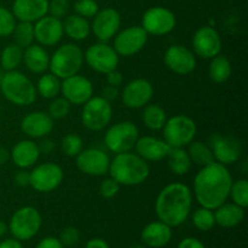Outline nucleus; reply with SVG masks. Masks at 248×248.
I'll list each match as a JSON object with an SVG mask.
<instances>
[{
    "label": "nucleus",
    "instance_id": "nucleus-1",
    "mask_svg": "<svg viewBox=\"0 0 248 248\" xmlns=\"http://www.w3.org/2000/svg\"><path fill=\"white\" fill-rule=\"evenodd\" d=\"M232 177L227 166L211 162L201 167L193 182V196L201 207L216 210L229 199Z\"/></svg>",
    "mask_w": 248,
    "mask_h": 248
},
{
    "label": "nucleus",
    "instance_id": "nucleus-2",
    "mask_svg": "<svg viewBox=\"0 0 248 248\" xmlns=\"http://www.w3.org/2000/svg\"><path fill=\"white\" fill-rule=\"evenodd\" d=\"M193 206V191L186 184L173 182L160 190L155 200L157 219L171 228L186 223Z\"/></svg>",
    "mask_w": 248,
    "mask_h": 248
},
{
    "label": "nucleus",
    "instance_id": "nucleus-3",
    "mask_svg": "<svg viewBox=\"0 0 248 248\" xmlns=\"http://www.w3.org/2000/svg\"><path fill=\"white\" fill-rule=\"evenodd\" d=\"M108 174L120 186H136L149 178L150 166L136 153H120L110 160Z\"/></svg>",
    "mask_w": 248,
    "mask_h": 248
},
{
    "label": "nucleus",
    "instance_id": "nucleus-4",
    "mask_svg": "<svg viewBox=\"0 0 248 248\" xmlns=\"http://www.w3.org/2000/svg\"><path fill=\"white\" fill-rule=\"evenodd\" d=\"M0 92L10 103L17 107H28L36 101L35 85L18 70L5 72L0 80Z\"/></svg>",
    "mask_w": 248,
    "mask_h": 248
},
{
    "label": "nucleus",
    "instance_id": "nucleus-5",
    "mask_svg": "<svg viewBox=\"0 0 248 248\" xmlns=\"http://www.w3.org/2000/svg\"><path fill=\"white\" fill-rule=\"evenodd\" d=\"M82 65H84V51L77 44L68 43L58 46L55 52L50 56L48 70L58 79L63 80L79 74Z\"/></svg>",
    "mask_w": 248,
    "mask_h": 248
},
{
    "label": "nucleus",
    "instance_id": "nucleus-6",
    "mask_svg": "<svg viewBox=\"0 0 248 248\" xmlns=\"http://www.w3.org/2000/svg\"><path fill=\"white\" fill-rule=\"evenodd\" d=\"M198 126L188 115L177 114L167 119L162 127L164 140L171 148H184L195 140Z\"/></svg>",
    "mask_w": 248,
    "mask_h": 248
},
{
    "label": "nucleus",
    "instance_id": "nucleus-7",
    "mask_svg": "<svg viewBox=\"0 0 248 248\" xmlns=\"http://www.w3.org/2000/svg\"><path fill=\"white\" fill-rule=\"evenodd\" d=\"M43 223L40 212L33 206H23L15 211L7 228L12 237L19 241H28L39 232Z\"/></svg>",
    "mask_w": 248,
    "mask_h": 248
},
{
    "label": "nucleus",
    "instance_id": "nucleus-8",
    "mask_svg": "<svg viewBox=\"0 0 248 248\" xmlns=\"http://www.w3.org/2000/svg\"><path fill=\"white\" fill-rule=\"evenodd\" d=\"M140 138V130L132 121H120L109 126L104 133V144L113 154L131 152Z\"/></svg>",
    "mask_w": 248,
    "mask_h": 248
},
{
    "label": "nucleus",
    "instance_id": "nucleus-9",
    "mask_svg": "<svg viewBox=\"0 0 248 248\" xmlns=\"http://www.w3.org/2000/svg\"><path fill=\"white\" fill-rule=\"evenodd\" d=\"M113 119V107L102 96H92L82 104L81 124L85 128L93 132L108 127Z\"/></svg>",
    "mask_w": 248,
    "mask_h": 248
},
{
    "label": "nucleus",
    "instance_id": "nucleus-10",
    "mask_svg": "<svg viewBox=\"0 0 248 248\" xmlns=\"http://www.w3.org/2000/svg\"><path fill=\"white\" fill-rule=\"evenodd\" d=\"M120 56L108 43L98 41L92 44L84 52V62L94 72L99 74H108L111 70L118 69Z\"/></svg>",
    "mask_w": 248,
    "mask_h": 248
},
{
    "label": "nucleus",
    "instance_id": "nucleus-11",
    "mask_svg": "<svg viewBox=\"0 0 248 248\" xmlns=\"http://www.w3.org/2000/svg\"><path fill=\"white\" fill-rule=\"evenodd\" d=\"M31 173L29 186L41 194H47L56 190L64 179V172L60 165L55 162H44L36 165Z\"/></svg>",
    "mask_w": 248,
    "mask_h": 248
},
{
    "label": "nucleus",
    "instance_id": "nucleus-12",
    "mask_svg": "<svg viewBox=\"0 0 248 248\" xmlns=\"http://www.w3.org/2000/svg\"><path fill=\"white\" fill-rule=\"evenodd\" d=\"M176 24V16L171 10L165 6H153L143 14L140 26L148 35L164 36L173 31Z\"/></svg>",
    "mask_w": 248,
    "mask_h": 248
},
{
    "label": "nucleus",
    "instance_id": "nucleus-13",
    "mask_svg": "<svg viewBox=\"0 0 248 248\" xmlns=\"http://www.w3.org/2000/svg\"><path fill=\"white\" fill-rule=\"evenodd\" d=\"M149 35L142 26H131L119 31L114 36L113 47L119 56L131 57L137 55L147 45Z\"/></svg>",
    "mask_w": 248,
    "mask_h": 248
},
{
    "label": "nucleus",
    "instance_id": "nucleus-14",
    "mask_svg": "<svg viewBox=\"0 0 248 248\" xmlns=\"http://www.w3.org/2000/svg\"><path fill=\"white\" fill-rule=\"evenodd\" d=\"M193 52L196 57L211 60L222 52V38L215 27L202 26L193 35Z\"/></svg>",
    "mask_w": 248,
    "mask_h": 248
},
{
    "label": "nucleus",
    "instance_id": "nucleus-15",
    "mask_svg": "<svg viewBox=\"0 0 248 248\" xmlns=\"http://www.w3.org/2000/svg\"><path fill=\"white\" fill-rule=\"evenodd\" d=\"M110 156L99 148L82 149L75 157L78 170L86 176L102 177L108 174L110 166Z\"/></svg>",
    "mask_w": 248,
    "mask_h": 248
},
{
    "label": "nucleus",
    "instance_id": "nucleus-16",
    "mask_svg": "<svg viewBox=\"0 0 248 248\" xmlns=\"http://www.w3.org/2000/svg\"><path fill=\"white\" fill-rule=\"evenodd\" d=\"M120 12L113 7H106V9L98 10V12L92 17L91 33H93L98 41L108 43L120 31Z\"/></svg>",
    "mask_w": 248,
    "mask_h": 248
},
{
    "label": "nucleus",
    "instance_id": "nucleus-17",
    "mask_svg": "<svg viewBox=\"0 0 248 248\" xmlns=\"http://www.w3.org/2000/svg\"><path fill=\"white\" fill-rule=\"evenodd\" d=\"M120 96L126 108L142 109L152 102L154 96V87L149 80L138 78L125 85Z\"/></svg>",
    "mask_w": 248,
    "mask_h": 248
},
{
    "label": "nucleus",
    "instance_id": "nucleus-18",
    "mask_svg": "<svg viewBox=\"0 0 248 248\" xmlns=\"http://www.w3.org/2000/svg\"><path fill=\"white\" fill-rule=\"evenodd\" d=\"M61 94L72 106H82L93 96V85L84 75L75 74L61 81Z\"/></svg>",
    "mask_w": 248,
    "mask_h": 248
},
{
    "label": "nucleus",
    "instance_id": "nucleus-19",
    "mask_svg": "<svg viewBox=\"0 0 248 248\" xmlns=\"http://www.w3.org/2000/svg\"><path fill=\"white\" fill-rule=\"evenodd\" d=\"M216 162L228 166L237 162L242 154V144L234 136L213 135L210 140Z\"/></svg>",
    "mask_w": 248,
    "mask_h": 248
},
{
    "label": "nucleus",
    "instance_id": "nucleus-20",
    "mask_svg": "<svg viewBox=\"0 0 248 248\" xmlns=\"http://www.w3.org/2000/svg\"><path fill=\"white\" fill-rule=\"evenodd\" d=\"M164 63L172 73L188 75L196 68V56L190 48L183 45H172L165 51Z\"/></svg>",
    "mask_w": 248,
    "mask_h": 248
},
{
    "label": "nucleus",
    "instance_id": "nucleus-21",
    "mask_svg": "<svg viewBox=\"0 0 248 248\" xmlns=\"http://www.w3.org/2000/svg\"><path fill=\"white\" fill-rule=\"evenodd\" d=\"M64 31H63L62 19L56 18L51 15L41 17L34 23V38L36 44L44 47L55 46L62 40Z\"/></svg>",
    "mask_w": 248,
    "mask_h": 248
},
{
    "label": "nucleus",
    "instance_id": "nucleus-22",
    "mask_svg": "<svg viewBox=\"0 0 248 248\" xmlns=\"http://www.w3.org/2000/svg\"><path fill=\"white\" fill-rule=\"evenodd\" d=\"M21 131L31 140L47 137L55 127V120L45 111H31L21 120Z\"/></svg>",
    "mask_w": 248,
    "mask_h": 248
},
{
    "label": "nucleus",
    "instance_id": "nucleus-23",
    "mask_svg": "<svg viewBox=\"0 0 248 248\" xmlns=\"http://www.w3.org/2000/svg\"><path fill=\"white\" fill-rule=\"evenodd\" d=\"M136 154L140 155L147 162H156L165 160L169 155L171 147L164 140L154 136H143L136 142Z\"/></svg>",
    "mask_w": 248,
    "mask_h": 248
},
{
    "label": "nucleus",
    "instance_id": "nucleus-24",
    "mask_svg": "<svg viewBox=\"0 0 248 248\" xmlns=\"http://www.w3.org/2000/svg\"><path fill=\"white\" fill-rule=\"evenodd\" d=\"M11 11L17 21L35 23L48 14V0H14Z\"/></svg>",
    "mask_w": 248,
    "mask_h": 248
},
{
    "label": "nucleus",
    "instance_id": "nucleus-25",
    "mask_svg": "<svg viewBox=\"0 0 248 248\" xmlns=\"http://www.w3.org/2000/svg\"><path fill=\"white\" fill-rule=\"evenodd\" d=\"M38 143L33 140H22L17 142L10 150V160L19 170L33 167L40 157Z\"/></svg>",
    "mask_w": 248,
    "mask_h": 248
},
{
    "label": "nucleus",
    "instance_id": "nucleus-26",
    "mask_svg": "<svg viewBox=\"0 0 248 248\" xmlns=\"http://www.w3.org/2000/svg\"><path fill=\"white\" fill-rule=\"evenodd\" d=\"M140 239L145 246L161 248L171 241L172 228L162 223L161 220L152 222L143 228L140 232Z\"/></svg>",
    "mask_w": 248,
    "mask_h": 248
},
{
    "label": "nucleus",
    "instance_id": "nucleus-27",
    "mask_svg": "<svg viewBox=\"0 0 248 248\" xmlns=\"http://www.w3.org/2000/svg\"><path fill=\"white\" fill-rule=\"evenodd\" d=\"M23 63L27 69L33 74H44L48 70L50 55L45 47L39 44H31L23 48Z\"/></svg>",
    "mask_w": 248,
    "mask_h": 248
},
{
    "label": "nucleus",
    "instance_id": "nucleus-28",
    "mask_svg": "<svg viewBox=\"0 0 248 248\" xmlns=\"http://www.w3.org/2000/svg\"><path fill=\"white\" fill-rule=\"evenodd\" d=\"M245 210L246 208H242L241 206L234 202H224L219 207L213 210L216 224L227 229L237 227L244 220Z\"/></svg>",
    "mask_w": 248,
    "mask_h": 248
},
{
    "label": "nucleus",
    "instance_id": "nucleus-29",
    "mask_svg": "<svg viewBox=\"0 0 248 248\" xmlns=\"http://www.w3.org/2000/svg\"><path fill=\"white\" fill-rule=\"evenodd\" d=\"M62 23L63 31H64L65 35L74 41L85 40L91 34V23L89 22V19L84 18L77 14L65 16Z\"/></svg>",
    "mask_w": 248,
    "mask_h": 248
},
{
    "label": "nucleus",
    "instance_id": "nucleus-30",
    "mask_svg": "<svg viewBox=\"0 0 248 248\" xmlns=\"http://www.w3.org/2000/svg\"><path fill=\"white\" fill-rule=\"evenodd\" d=\"M166 160L169 169L176 176H186L193 165L188 152L184 148H171Z\"/></svg>",
    "mask_w": 248,
    "mask_h": 248
},
{
    "label": "nucleus",
    "instance_id": "nucleus-31",
    "mask_svg": "<svg viewBox=\"0 0 248 248\" xmlns=\"http://www.w3.org/2000/svg\"><path fill=\"white\" fill-rule=\"evenodd\" d=\"M232 62L227 56L218 55L211 58L210 67H208V77L216 84H224L232 77Z\"/></svg>",
    "mask_w": 248,
    "mask_h": 248
},
{
    "label": "nucleus",
    "instance_id": "nucleus-32",
    "mask_svg": "<svg viewBox=\"0 0 248 248\" xmlns=\"http://www.w3.org/2000/svg\"><path fill=\"white\" fill-rule=\"evenodd\" d=\"M167 120V115L165 109L159 104L149 103L143 107L142 121L143 125L150 131H161L165 123Z\"/></svg>",
    "mask_w": 248,
    "mask_h": 248
},
{
    "label": "nucleus",
    "instance_id": "nucleus-33",
    "mask_svg": "<svg viewBox=\"0 0 248 248\" xmlns=\"http://www.w3.org/2000/svg\"><path fill=\"white\" fill-rule=\"evenodd\" d=\"M61 81L52 73H44L40 75L35 85L36 93L45 99H52L61 93Z\"/></svg>",
    "mask_w": 248,
    "mask_h": 248
},
{
    "label": "nucleus",
    "instance_id": "nucleus-34",
    "mask_svg": "<svg viewBox=\"0 0 248 248\" xmlns=\"http://www.w3.org/2000/svg\"><path fill=\"white\" fill-rule=\"evenodd\" d=\"M186 147H188L186 152H188L189 157H190L193 164L198 165V166L200 167H203L206 166V165L215 161L212 149H211L210 145L206 144V143L201 142V140H194L193 142L189 143Z\"/></svg>",
    "mask_w": 248,
    "mask_h": 248
},
{
    "label": "nucleus",
    "instance_id": "nucleus-35",
    "mask_svg": "<svg viewBox=\"0 0 248 248\" xmlns=\"http://www.w3.org/2000/svg\"><path fill=\"white\" fill-rule=\"evenodd\" d=\"M23 62V48L16 44H10L0 53V65L5 72L16 70Z\"/></svg>",
    "mask_w": 248,
    "mask_h": 248
},
{
    "label": "nucleus",
    "instance_id": "nucleus-36",
    "mask_svg": "<svg viewBox=\"0 0 248 248\" xmlns=\"http://www.w3.org/2000/svg\"><path fill=\"white\" fill-rule=\"evenodd\" d=\"M11 35L14 38V41L16 45H18L22 48L28 47L31 44L35 43V38H34V23L17 21L16 27H15Z\"/></svg>",
    "mask_w": 248,
    "mask_h": 248
},
{
    "label": "nucleus",
    "instance_id": "nucleus-37",
    "mask_svg": "<svg viewBox=\"0 0 248 248\" xmlns=\"http://www.w3.org/2000/svg\"><path fill=\"white\" fill-rule=\"evenodd\" d=\"M191 222H193L194 227L200 232H210L216 225L215 212L213 210L200 206V208L194 211L191 215Z\"/></svg>",
    "mask_w": 248,
    "mask_h": 248
},
{
    "label": "nucleus",
    "instance_id": "nucleus-38",
    "mask_svg": "<svg viewBox=\"0 0 248 248\" xmlns=\"http://www.w3.org/2000/svg\"><path fill=\"white\" fill-rule=\"evenodd\" d=\"M62 153L68 157H77L84 149V140L77 133H68L61 140Z\"/></svg>",
    "mask_w": 248,
    "mask_h": 248
},
{
    "label": "nucleus",
    "instance_id": "nucleus-39",
    "mask_svg": "<svg viewBox=\"0 0 248 248\" xmlns=\"http://www.w3.org/2000/svg\"><path fill=\"white\" fill-rule=\"evenodd\" d=\"M229 198H232V202L241 206L242 208H247L248 206V181L247 179H237L232 181L230 188Z\"/></svg>",
    "mask_w": 248,
    "mask_h": 248
},
{
    "label": "nucleus",
    "instance_id": "nucleus-40",
    "mask_svg": "<svg viewBox=\"0 0 248 248\" xmlns=\"http://www.w3.org/2000/svg\"><path fill=\"white\" fill-rule=\"evenodd\" d=\"M70 109H72V104L64 97L57 96L51 99L47 113L53 120H61V119L67 118L68 114L70 113Z\"/></svg>",
    "mask_w": 248,
    "mask_h": 248
},
{
    "label": "nucleus",
    "instance_id": "nucleus-41",
    "mask_svg": "<svg viewBox=\"0 0 248 248\" xmlns=\"http://www.w3.org/2000/svg\"><path fill=\"white\" fill-rule=\"evenodd\" d=\"M17 19L14 16L11 10L4 6H0V38L11 36L15 27H16Z\"/></svg>",
    "mask_w": 248,
    "mask_h": 248
},
{
    "label": "nucleus",
    "instance_id": "nucleus-42",
    "mask_svg": "<svg viewBox=\"0 0 248 248\" xmlns=\"http://www.w3.org/2000/svg\"><path fill=\"white\" fill-rule=\"evenodd\" d=\"M99 6L96 0H77L74 2V11L79 16L89 19L98 12Z\"/></svg>",
    "mask_w": 248,
    "mask_h": 248
},
{
    "label": "nucleus",
    "instance_id": "nucleus-43",
    "mask_svg": "<svg viewBox=\"0 0 248 248\" xmlns=\"http://www.w3.org/2000/svg\"><path fill=\"white\" fill-rule=\"evenodd\" d=\"M120 184H119L115 179L111 178V177L104 178L103 181L101 182V184H99V195L103 199H106V200H110V199L115 198V196L118 195L119 191H120Z\"/></svg>",
    "mask_w": 248,
    "mask_h": 248
},
{
    "label": "nucleus",
    "instance_id": "nucleus-44",
    "mask_svg": "<svg viewBox=\"0 0 248 248\" xmlns=\"http://www.w3.org/2000/svg\"><path fill=\"white\" fill-rule=\"evenodd\" d=\"M70 9L69 0H48V14L56 18H64Z\"/></svg>",
    "mask_w": 248,
    "mask_h": 248
},
{
    "label": "nucleus",
    "instance_id": "nucleus-45",
    "mask_svg": "<svg viewBox=\"0 0 248 248\" xmlns=\"http://www.w3.org/2000/svg\"><path fill=\"white\" fill-rule=\"evenodd\" d=\"M80 240V232L74 227H68L61 232L60 241L62 242L63 246L72 247L77 245Z\"/></svg>",
    "mask_w": 248,
    "mask_h": 248
},
{
    "label": "nucleus",
    "instance_id": "nucleus-46",
    "mask_svg": "<svg viewBox=\"0 0 248 248\" xmlns=\"http://www.w3.org/2000/svg\"><path fill=\"white\" fill-rule=\"evenodd\" d=\"M14 182L17 186L21 188H26L29 186V182H31V173L27 170H19L14 177Z\"/></svg>",
    "mask_w": 248,
    "mask_h": 248
},
{
    "label": "nucleus",
    "instance_id": "nucleus-47",
    "mask_svg": "<svg viewBox=\"0 0 248 248\" xmlns=\"http://www.w3.org/2000/svg\"><path fill=\"white\" fill-rule=\"evenodd\" d=\"M36 248H64V246H63L62 242L57 237L47 236L39 241V244L36 245Z\"/></svg>",
    "mask_w": 248,
    "mask_h": 248
},
{
    "label": "nucleus",
    "instance_id": "nucleus-48",
    "mask_svg": "<svg viewBox=\"0 0 248 248\" xmlns=\"http://www.w3.org/2000/svg\"><path fill=\"white\" fill-rule=\"evenodd\" d=\"M106 77H107V84L111 85V86L119 87L124 81L123 74H121L118 69L111 70V72H109L108 74H106Z\"/></svg>",
    "mask_w": 248,
    "mask_h": 248
},
{
    "label": "nucleus",
    "instance_id": "nucleus-49",
    "mask_svg": "<svg viewBox=\"0 0 248 248\" xmlns=\"http://www.w3.org/2000/svg\"><path fill=\"white\" fill-rule=\"evenodd\" d=\"M177 248H206L205 245L196 237H186L178 244Z\"/></svg>",
    "mask_w": 248,
    "mask_h": 248
},
{
    "label": "nucleus",
    "instance_id": "nucleus-50",
    "mask_svg": "<svg viewBox=\"0 0 248 248\" xmlns=\"http://www.w3.org/2000/svg\"><path fill=\"white\" fill-rule=\"evenodd\" d=\"M120 96V91H119V87L111 86V85H108L106 89L103 90V93H102V97L104 99H107L108 102H113L115 99H118V97Z\"/></svg>",
    "mask_w": 248,
    "mask_h": 248
},
{
    "label": "nucleus",
    "instance_id": "nucleus-51",
    "mask_svg": "<svg viewBox=\"0 0 248 248\" xmlns=\"http://www.w3.org/2000/svg\"><path fill=\"white\" fill-rule=\"evenodd\" d=\"M38 148L40 150V154H50L55 149V142L50 138H41L40 142L38 143Z\"/></svg>",
    "mask_w": 248,
    "mask_h": 248
},
{
    "label": "nucleus",
    "instance_id": "nucleus-52",
    "mask_svg": "<svg viewBox=\"0 0 248 248\" xmlns=\"http://www.w3.org/2000/svg\"><path fill=\"white\" fill-rule=\"evenodd\" d=\"M85 248H110L109 247L108 242L106 240L101 239V237H93V239L89 240L86 242Z\"/></svg>",
    "mask_w": 248,
    "mask_h": 248
},
{
    "label": "nucleus",
    "instance_id": "nucleus-53",
    "mask_svg": "<svg viewBox=\"0 0 248 248\" xmlns=\"http://www.w3.org/2000/svg\"><path fill=\"white\" fill-rule=\"evenodd\" d=\"M0 248H23L22 246L21 241L15 237H11V239H5L0 242Z\"/></svg>",
    "mask_w": 248,
    "mask_h": 248
},
{
    "label": "nucleus",
    "instance_id": "nucleus-54",
    "mask_svg": "<svg viewBox=\"0 0 248 248\" xmlns=\"http://www.w3.org/2000/svg\"><path fill=\"white\" fill-rule=\"evenodd\" d=\"M10 160V150L5 147H0V165L6 164Z\"/></svg>",
    "mask_w": 248,
    "mask_h": 248
},
{
    "label": "nucleus",
    "instance_id": "nucleus-55",
    "mask_svg": "<svg viewBox=\"0 0 248 248\" xmlns=\"http://www.w3.org/2000/svg\"><path fill=\"white\" fill-rule=\"evenodd\" d=\"M9 232V228H7V224L4 222V220L0 219V239L4 237L6 235V232Z\"/></svg>",
    "mask_w": 248,
    "mask_h": 248
},
{
    "label": "nucleus",
    "instance_id": "nucleus-56",
    "mask_svg": "<svg viewBox=\"0 0 248 248\" xmlns=\"http://www.w3.org/2000/svg\"><path fill=\"white\" fill-rule=\"evenodd\" d=\"M130 248H147V247L140 246V245H136V246H132V247H130Z\"/></svg>",
    "mask_w": 248,
    "mask_h": 248
},
{
    "label": "nucleus",
    "instance_id": "nucleus-57",
    "mask_svg": "<svg viewBox=\"0 0 248 248\" xmlns=\"http://www.w3.org/2000/svg\"><path fill=\"white\" fill-rule=\"evenodd\" d=\"M0 114H1V104H0Z\"/></svg>",
    "mask_w": 248,
    "mask_h": 248
}]
</instances>
